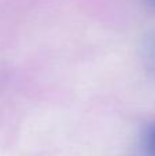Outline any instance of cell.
I'll use <instances>...</instances> for the list:
<instances>
[{
    "mask_svg": "<svg viewBox=\"0 0 155 156\" xmlns=\"http://www.w3.org/2000/svg\"><path fill=\"white\" fill-rule=\"evenodd\" d=\"M146 3H147V4L155 11V0H146Z\"/></svg>",
    "mask_w": 155,
    "mask_h": 156,
    "instance_id": "cell-2",
    "label": "cell"
},
{
    "mask_svg": "<svg viewBox=\"0 0 155 156\" xmlns=\"http://www.w3.org/2000/svg\"><path fill=\"white\" fill-rule=\"evenodd\" d=\"M143 148H144L146 156H155V123L148 129L146 134Z\"/></svg>",
    "mask_w": 155,
    "mask_h": 156,
    "instance_id": "cell-1",
    "label": "cell"
}]
</instances>
